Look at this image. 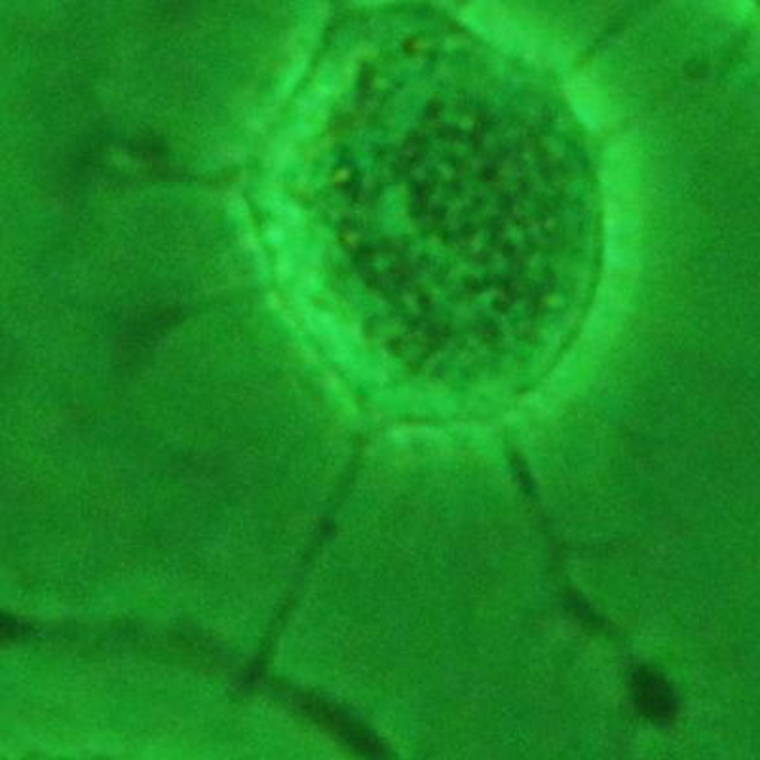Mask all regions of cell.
Listing matches in <instances>:
<instances>
[{
  "label": "cell",
  "mask_w": 760,
  "mask_h": 760,
  "mask_svg": "<svg viewBox=\"0 0 760 760\" xmlns=\"http://www.w3.org/2000/svg\"><path fill=\"white\" fill-rule=\"evenodd\" d=\"M633 683H635V702L641 713L652 721H670L675 713V702H673V694L668 689V684L662 681V676L641 670L637 671Z\"/></svg>",
  "instance_id": "1"
},
{
  "label": "cell",
  "mask_w": 760,
  "mask_h": 760,
  "mask_svg": "<svg viewBox=\"0 0 760 760\" xmlns=\"http://www.w3.org/2000/svg\"><path fill=\"white\" fill-rule=\"evenodd\" d=\"M574 113L590 129L605 128L608 123V104L600 86L586 77H574L567 86Z\"/></svg>",
  "instance_id": "2"
}]
</instances>
